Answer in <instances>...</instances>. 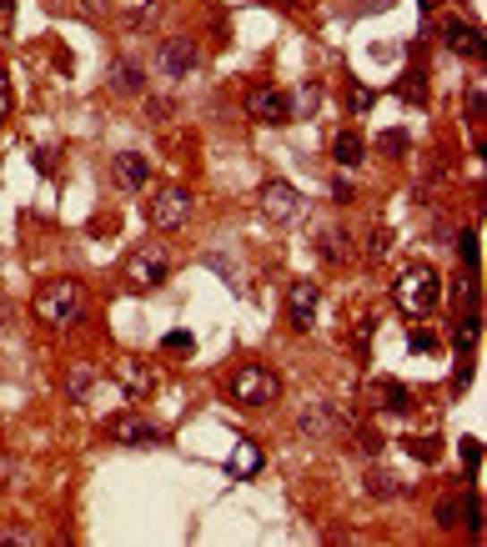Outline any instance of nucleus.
I'll list each match as a JSON object with an SVG mask.
<instances>
[{
	"label": "nucleus",
	"mask_w": 487,
	"mask_h": 547,
	"mask_svg": "<svg viewBox=\"0 0 487 547\" xmlns=\"http://www.w3.org/2000/svg\"><path fill=\"white\" fill-rule=\"evenodd\" d=\"M457 252H462V267L477 271V236H473V231H462V236H457Z\"/></svg>",
	"instance_id": "obj_23"
},
{
	"label": "nucleus",
	"mask_w": 487,
	"mask_h": 547,
	"mask_svg": "<svg viewBox=\"0 0 487 547\" xmlns=\"http://www.w3.org/2000/svg\"><path fill=\"white\" fill-rule=\"evenodd\" d=\"M382 151L387 156H402V151H407V136H402V131H387V136H382Z\"/></svg>",
	"instance_id": "obj_26"
},
{
	"label": "nucleus",
	"mask_w": 487,
	"mask_h": 547,
	"mask_svg": "<svg viewBox=\"0 0 487 547\" xmlns=\"http://www.w3.org/2000/svg\"><path fill=\"white\" fill-rule=\"evenodd\" d=\"M0 543H36V537H30L26 527H5V533H0Z\"/></svg>",
	"instance_id": "obj_32"
},
{
	"label": "nucleus",
	"mask_w": 487,
	"mask_h": 547,
	"mask_svg": "<svg viewBox=\"0 0 487 547\" xmlns=\"http://www.w3.org/2000/svg\"><path fill=\"white\" fill-rule=\"evenodd\" d=\"M432 517L442 522V527H452V522L462 517V497H442V502H437V508H432Z\"/></svg>",
	"instance_id": "obj_22"
},
{
	"label": "nucleus",
	"mask_w": 487,
	"mask_h": 547,
	"mask_svg": "<svg viewBox=\"0 0 487 547\" xmlns=\"http://www.w3.org/2000/svg\"><path fill=\"white\" fill-rule=\"evenodd\" d=\"M146 211H151L156 231H181L186 221H192V192H186V186H161Z\"/></svg>",
	"instance_id": "obj_5"
},
{
	"label": "nucleus",
	"mask_w": 487,
	"mask_h": 547,
	"mask_svg": "<svg viewBox=\"0 0 487 547\" xmlns=\"http://www.w3.org/2000/svg\"><path fill=\"white\" fill-rule=\"evenodd\" d=\"M0 15H11V0H0Z\"/></svg>",
	"instance_id": "obj_36"
},
{
	"label": "nucleus",
	"mask_w": 487,
	"mask_h": 547,
	"mask_svg": "<svg viewBox=\"0 0 487 547\" xmlns=\"http://www.w3.org/2000/svg\"><path fill=\"white\" fill-rule=\"evenodd\" d=\"M462 462H467V467H477V462H483V447H477L473 437H467V442H462Z\"/></svg>",
	"instance_id": "obj_30"
},
{
	"label": "nucleus",
	"mask_w": 487,
	"mask_h": 547,
	"mask_svg": "<svg viewBox=\"0 0 487 547\" xmlns=\"http://www.w3.org/2000/svg\"><path fill=\"white\" fill-rule=\"evenodd\" d=\"M246 111L261 126H282V121H292V96L282 86H252L246 90Z\"/></svg>",
	"instance_id": "obj_6"
},
{
	"label": "nucleus",
	"mask_w": 487,
	"mask_h": 547,
	"mask_svg": "<svg viewBox=\"0 0 487 547\" xmlns=\"http://www.w3.org/2000/svg\"><path fill=\"white\" fill-rule=\"evenodd\" d=\"M367 492H372V497H402V492H407V483H397L392 472H372V477H367Z\"/></svg>",
	"instance_id": "obj_19"
},
{
	"label": "nucleus",
	"mask_w": 487,
	"mask_h": 547,
	"mask_svg": "<svg viewBox=\"0 0 487 547\" xmlns=\"http://www.w3.org/2000/svg\"><path fill=\"white\" fill-rule=\"evenodd\" d=\"M121 277H126L131 292H151V286H161V281L171 277V252L161 242H146L136 246V252L126 256V267H121Z\"/></svg>",
	"instance_id": "obj_3"
},
{
	"label": "nucleus",
	"mask_w": 487,
	"mask_h": 547,
	"mask_svg": "<svg viewBox=\"0 0 487 547\" xmlns=\"http://www.w3.org/2000/svg\"><path fill=\"white\" fill-rule=\"evenodd\" d=\"M317 252L327 256V261H346V231H327V236H317Z\"/></svg>",
	"instance_id": "obj_21"
},
{
	"label": "nucleus",
	"mask_w": 487,
	"mask_h": 547,
	"mask_svg": "<svg viewBox=\"0 0 487 547\" xmlns=\"http://www.w3.org/2000/svg\"><path fill=\"white\" fill-rule=\"evenodd\" d=\"M302 427H307V432H332V427H337V417H332V407H317L307 422H302Z\"/></svg>",
	"instance_id": "obj_24"
},
{
	"label": "nucleus",
	"mask_w": 487,
	"mask_h": 547,
	"mask_svg": "<svg viewBox=\"0 0 487 547\" xmlns=\"http://www.w3.org/2000/svg\"><path fill=\"white\" fill-rule=\"evenodd\" d=\"M346 101H352V111H367V106H372V90H367V86H352V96H346Z\"/></svg>",
	"instance_id": "obj_28"
},
{
	"label": "nucleus",
	"mask_w": 487,
	"mask_h": 547,
	"mask_svg": "<svg viewBox=\"0 0 487 547\" xmlns=\"http://www.w3.org/2000/svg\"><path fill=\"white\" fill-rule=\"evenodd\" d=\"M372 397H382L387 412H412V392L402 382H372Z\"/></svg>",
	"instance_id": "obj_16"
},
{
	"label": "nucleus",
	"mask_w": 487,
	"mask_h": 547,
	"mask_svg": "<svg viewBox=\"0 0 487 547\" xmlns=\"http://www.w3.org/2000/svg\"><path fill=\"white\" fill-rule=\"evenodd\" d=\"M106 432H111V442H121V447H156V442H167V432H161L156 422L131 417V412H126V417H115Z\"/></svg>",
	"instance_id": "obj_9"
},
{
	"label": "nucleus",
	"mask_w": 487,
	"mask_h": 547,
	"mask_svg": "<svg viewBox=\"0 0 487 547\" xmlns=\"http://www.w3.org/2000/svg\"><path fill=\"white\" fill-rule=\"evenodd\" d=\"M5 111H11V81H5V71H0V121H5Z\"/></svg>",
	"instance_id": "obj_33"
},
{
	"label": "nucleus",
	"mask_w": 487,
	"mask_h": 547,
	"mask_svg": "<svg viewBox=\"0 0 487 547\" xmlns=\"http://www.w3.org/2000/svg\"><path fill=\"white\" fill-rule=\"evenodd\" d=\"M226 472H231V477H257V472H261V447L257 442H242L226 457Z\"/></svg>",
	"instance_id": "obj_15"
},
{
	"label": "nucleus",
	"mask_w": 487,
	"mask_h": 547,
	"mask_svg": "<svg viewBox=\"0 0 487 547\" xmlns=\"http://www.w3.org/2000/svg\"><path fill=\"white\" fill-rule=\"evenodd\" d=\"M442 40H448V51H457V56H483L487 51V40H483V30H473L467 21H442Z\"/></svg>",
	"instance_id": "obj_13"
},
{
	"label": "nucleus",
	"mask_w": 487,
	"mask_h": 547,
	"mask_svg": "<svg viewBox=\"0 0 487 547\" xmlns=\"http://www.w3.org/2000/svg\"><path fill=\"white\" fill-rule=\"evenodd\" d=\"M81 306H86V296H81V281L61 277V281H46L36 292V302H30V312H36V321H46V327L65 331L81 321Z\"/></svg>",
	"instance_id": "obj_2"
},
{
	"label": "nucleus",
	"mask_w": 487,
	"mask_h": 547,
	"mask_svg": "<svg viewBox=\"0 0 487 547\" xmlns=\"http://www.w3.org/2000/svg\"><path fill=\"white\" fill-rule=\"evenodd\" d=\"M352 447H357V452H377V447H382V437L367 432V427H357V432H352Z\"/></svg>",
	"instance_id": "obj_25"
},
{
	"label": "nucleus",
	"mask_w": 487,
	"mask_h": 547,
	"mask_svg": "<svg viewBox=\"0 0 487 547\" xmlns=\"http://www.w3.org/2000/svg\"><path fill=\"white\" fill-rule=\"evenodd\" d=\"M332 156L342 166H362V156H367V146H362V136L357 131H342V136L332 141Z\"/></svg>",
	"instance_id": "obj_17"
},
{
	"label": "nucleus",
	"mask_w": 487,
	"mask_h": 547,
	"mask_svg": "<svg viewBox=\"0 0 487 547\" xmlns=\"http://www.w3.org/2000/svg\"><path fill=\"white\" fill-rule=\"evenodd\" d=\"M90 382H96V372H90L86 362H71V367H65V397L90 392Z\"/></svg>",
	"instance_id": "obj_18"
},
{
	"label": "nucleus",
	"mask_w": 487,
	"mask_h": 547,
	"mask_svg": "<svg viewBox=\"0 0 487 547\" xmlns=\"http://www.w3.org/2000/svg\"><path fill=\"white\" fill-rule=\"evenodd\" d=\"M407 96H412V101H423V76H417V71L407 76Z\"/></svg>",
	"instance_id": "obj_35"
},
{
	"label": "nucleus",
	"mask_w": 487,
	"mask_h": 547,
	"mask_svg": "<svg viewBox=\"0 0 487 547\" xmlns=\"http://www.w3.org/2000/svg\"><path fill=\"white\" fill-rule=\"evenodd\" d=\"M106 81H111V90L115 96H141V86H146V76H141V65L131 61V56H121V61H111V71H106Z\"/></svg>",
	"instance_id": "obj_14"
},
{
	"label": "nucleus",
	"mask_w": 487,
	"mask_h": 547,
	"mask_svg": "<svg viewBox=\"0 0 487 547\" xmlns=\"http://www.w3.org/2000/svg\"><path fill=\"white\" fill-rule=\"evenodd\" d=\"M226 392H231V402H242V407H267V402H277L282 397V377L271 367H242L236 377L226 382Z\"/></svg>",
	"instance_id": "obj_4"
},
{
	"label": "nucleus",
	"mask_w": 487,
	"mask_h": 547,
	"mask_svg": "<svg viewBox=\"0 0 487 547\" xmlns=\"http://www.w3.org/2000/svg\"><path fill=\"white\" fill-rule=\"evenodd\" d=\"M286 312H292L296 331L317 327V281H292V286H286Z\"/></svg>",
	"instance_id": "obj_10"
},
{
	"label": "nucleus",
	"mask_w": 487,
	"mask_h": 547,
	"mask_svg": "<svg viewBox=\"0 0 487 547\" xmlns=\"http://www.w3.org/2000/svg\"><path fill=\"white\" fill-rule=\"evenodd\" d=\"M437 296H442V281H437V271L427 267V261H407V267L397 271V281H392V302H397L402 317H412V321L432 317Z\"/></svg>",
	"instance_id": "obj_1"
},
{
	"label": "nucleus",
	"mask_w": 487,
	"mask_h": 547,
	"mask_svg": "<svg viewBox=\"0 0 487 547\" xmlns=\"http://www.w3.org/2000/svg\"><path fill=\"white\" fill-rule=\"evenodd\" d=\"M111 181L121 186V192H141L146 181H151V161H146V156H136V151H121L111 161Z\"/></svg>",
	"instance_id": "obj_12"
},
{
	"label": "nucleus",
	"mask_w": 487,
	"mask_h": 547,
	"mask_svg": "<svg viewBox=\"0 0 487 547\" xmlns=\"http://www.w3.org/2000/svg\"><path fill=\"white\" fill-rule=\"evenodd\" d=\"M115 382L126 387L131 397H151V387H156V367L146 362V356H121V362H115Z\"/></svg>",
	"instance_id": "obj_11"
},
{
	"label": "nucleus",
	"mask_w": 487,
	"mask_h": 547,
	"mask_svg": "<svg viewBox=\"0 0 487 547\" xmlns=\"http://www.w3.org/2000/svg\"><path fill=\"white\" fill-rule=\"evenodd\" d=\"M161 76L167 81H176V76H186L192 65H201V46H196L192 36H171V40H161Z\"/></svg>",
	"instance_id": "obj_7"
},
{
	"label": "nucleus",
	"mask_w": 487,
	"mask_h": 547,
	"mask_svg": "<svg viewBox=\"0 0 487 547\" xmlns=\"http://www.w3.org/2000/svg\"><path fill=\"white\" fill-rule=\"evenodd\" d=\"M261 211H267L271 221H296L302 217V192H296V186H286V181H267V186H261Z\"/></svg>",
	"instance_id": "obj_8"
},
{
	"label": "nucleus",
	"mask_w": 487,
	"mask_h": 547,
	"mask_svg": "<svg viewBox=\"0 0 487 547\" xmlns=\"http://www.w3.org/2000/svg\"><path fill=\"white\" fill-rule=\"evenodd\" d=\"M432 346H437L432 331H412V352H432Z\"/></svg>",
	"instance_id": "obj_29"
},
{
	"label": "nucleus",
	"mask_w": 487,
	"mask_h": 547,
	"mask_svg": "<svg viewBox=\"0 0 487 547\" xmlns=\"http://www.w3.org/2000/svg\"><path fill=\"white\" fill-rule=\"evenodd\" d=\"M387 246H392V236H387V231H377V236H372V261H382Z\"/></svg>",
	"instance_id": "obj_31"
},
{
	"label": "nucleus",
	"mask_w": 487,
	"mask_h": 547,
	"mask_svg": "<svg viewBox=\"0 0 487 547\" xmlns=\"http://www.w3.org/2000/svg\"><path fill=\"white\" fill-rule=\"evenodd\" d=\"M167 346H171V352H186V346H192V337H186V331H171Z\"/></svg>",
	"instance_id": "obj_34"
},
{
	"label": "nucleus",
	"mask_w": 487,
	"mask_h": 547,
	"mask_svg": "<svg viewBox=\"0 0 487 547\" xmlns=\"http://www.w3.org/2000/svg\"><path fill=\"white\" fill-rule=\"evenodd\" d=\"M477 337H483V317H477V312H467V317L457 321V346H462V352H473Z\"/></svg>",
	"instance_id": "obj_20"
},
{
	"label": "nucleus",
	"mask_w": 487,
	"mask_h": 547,
	"mask_svg": "<svg viewBox=\"0 0 487 547\" xmlns=\"http://www.w3.org/2000/svg\"><path fill=\"white\" fill-rule=\"evenodd\" d=\"M483 111H487V96H483V90H467V115H473V121H483Z\"/></svg>",
	"instance_id": "obj_27"
}]
</instances>
